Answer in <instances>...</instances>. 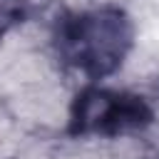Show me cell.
I'll list each match as a JSON object with an SVG mask.
<instances>
[{
    "label": "cell",
    "instance_id": "6da1fadb",
    "mask_svg": "<svg viewBox=\"0 0 159 159\" xmlns=\"http://www.w3.org/2000/svg\"><path fill=\"white\" fill-rule=\"evenodd\" d=\"M132 37V20L119 7H97L67 15L57 25L55 35L60 57L89 80H102L122 67Z\"/></svg>",
    "mask_w": 159,
    "mask_h": 159
},
{
    "label": "cell",
    "instance_id": "7a4b0ae2",
    "mask_svg": "<svg viewBox=\"0 0 159 159\" xmlns=\"http://www.w3.org/2000/svg\"><path fill=\"white\" fill-rule=\"evenodd\" d=\"M152 122L149 104L127 92L89 87L77 94L70 117L72 134H122L142 129Z\"/></svg>",
    "mask_w": 159,
    "mask_h": 159
}]
</instances>
